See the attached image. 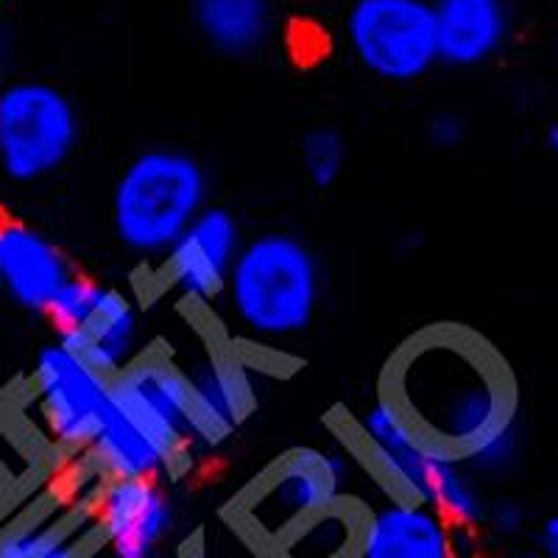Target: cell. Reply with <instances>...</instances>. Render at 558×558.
<instances>
[{
    "label": "cell",
    "mask_w": 558,
    "mask_h": 558,
    "mask_svg": "<svg viewBox=\"0 0 558 558\" xmlns=\"http://www.w3.org/2000/svg\"><path fill=\"white\" fill-rule=\"evenodd\" d=\"M377 397L425 445L477 477L506 475L520 461V383L472 324L430 322L408 332L383 363Z\"/></svg>",
    "instance_id": "obj_1"
},
{
    "label": "cell",
    "mask_w": 558,
    "mask_h": 558,
    "mask_svg": "<svg viewBox=\"0 0 558 558\" xmlns=\"http://www.w3.org/2000/svg\"><path fill=\"white\" fill-rule=\"evenodd\" d=\"M109 388L112 408L87 450L98 475L168 481L204 456L191 388L177 357L148 349Z\"/></svg>",
    "instance_id": "obj_2"
},
{
    "label": "cell",
    "mask_w": 558,
    "mask_h": 558,
    "mask_svg": "<svg viewBox=\"0 0 558 558\" xmlns=\"http://www.w3.org/2000/svg\"><path fill=\"white\" fill-rule=\"evenodd\" d=\"M322 302V260L291 229L248 235L218 299L227 330L254 349H279L305 336Z\"/></svg>",
    "instance_id": "obj_3"
},
{
    "label": "cell",
    "mask_w": 558,
    "mask_h": 558,
    "mask_svg": "<svg viewBox=\"0 0 558 558\" xmlns=\"http://www.w3.org/2000/svg\"><path fill=\"white\" fill-rule=\"evenodd\" d=\"M349 445L383 495L436 508L452 525L483 531L488 497L481 477L456 458L425 445L388 402L375 393L347 425Z\"/></svg>",
    "instance_id": "obj_4"
},
{
    "label": "cell",
    "mask_w": 558,
    "mask_h": 558,
    "mask_svg": "<svg viewBox=\"0 0 558 558\" xmlns=\"http://www.w3.org/2000/svg\"><path fill=\"white\" fill-rule=\"evenodd\" d=\"M361 477L368 475L349 441L336 438L291 447L257 472L238 495L232 506L235 531L268 553L299 525L324 514L336 502L355 497Z\"/></svg>",
    "instance_id": "obj_5"
},
{
    "label": "cell",
    "mask_w": 558,
    "mask_h": 558,
    "mask_svg": "<svg viewBox=\"0 0 558 558\" xmlns=\"http://www.w3.org/2000/svg\"><path fill=\"white\" fill-rule=\"evenodd\" d=\"M209 204V173L177 146L143 148L118 173L109 198L112 232L129 254L157 266Z\"/></svg>",
    "instance_id": "obj_6"
},
{
    "label": "cell",
    "mask_w": 558,
    "mask_h": 558,
    "mask_svg": "<svg viewBox=\"0 0 558 558\" xmlns=\"http://www.w3.org/2000/svg\"><path fill=\"white\" fill-rule=\"evenodd\" d=\"M82 143V112L48 78H7L0 84V179L34 184L53 177Z\"/></svg>",
    "instance_id": "obj_7"
},
{
    "label": "cell",
    "mask_w": 558,
    "mask_h": 558,
    "mask_svg": "<svg viewBox=\"0 0 558 558\" xmlns=\"http://www.w3.org/2000/svg\"><path fill=\"white\" fill-rule=\"evenodd\" d=\"M57 341L112 380L148 349L146 311L129 288L76 274L48 311Z\"/></svg>",
    "instance_id": "obj_8"
},
{
    "label": "cell",
    "mask_w": 558,
    "mask_h": 558,
    "mask_svg": "<svg viewBox=\"0 0 558 558\" xmlns=\"http://www.w3.org/2000/svg\"><path fill=\"white\" fill-rule=\"evenodd\" d=\"M343 43L368 76L413 84L438 64L430 0H352L343 14Z\"/></svg>",
    "instance_id": "obj_9"
},
{
    "label": "cell",
    "mask_w": 558,
    "mask_h": 558,
    "mask_svg": "<svg viewBox=\"0 0 558 558\" xmlns=\"http://www.w3.org/2000/svg\"><path fill=\"white\" fill-rule=\"evenodd\" d=\"M28 405L43 436L53 445L70 452H87L112 408V388L109 377L53 338L34 355Z\"/></svg>",
    "instance_id": "obj_10"
},
{
    "label": "cell",
    "mask_w": 558,
    "mask_h": 558,
    "mask_svg": "<svg viewBox=\"0 0 558 558\" xmlns=\"http://www.w3.org/2000/svg\"><path fill=\"white\" fill-rule=\"evenodd\" d=\"M89 539L109 558H168L179 506L166 481L101 477L87 500Z\"/></svg>",
    "instance_id": "obj_11"
},
{
    "label": "cell",
    "mask_w": 558,
    "mask_h": 558,
    "mask_svg": "<svg viewBox=\"0 0 558 558\" xmlns=\"http://www.w3.org/2000/svg\"><path fill=\"white\" fill-rule=\"evenodd\" d=\"M243 241L241 218L223 204L209 202L157 263L159 282L184 307L218 305Z\"/></svg>",
    "instance_id": "obj_12"
},
{
    "label": "cell",
    "mask_w": 558,
    "mask_h": 558,
    "mask_svg": "<svg viewBox=\"0 0 558 558\" xmlns=\"http://www.w3.org/2000/svg\"><path fill=\"white\" fill-rule=\"evenodd\" d=\"M187 377L204 452L227 445L257 411V377L254 368L227 347H202L191 357H177Z\"/></svg>",
    "instance_id": "obj_13"
},
{
    "label": "cell",
    "mask_w": 558,
    "mask_h": 558,
    "mask_svg": "<svg viewBox=\"0 0 558 558\" xmlns=\"http://www.w3.org/2000/svg\"><path fill=\"white\" fill-rule=\"evenodd\" d=\"M76 274L68 252L45 229L17 216L0 218V293L14 307L48 316Z\"/></svg>",
    "instance_id": "obj_14"
},
{
    "label": "cell",
    "mask_w": 558,
    "mask_h": 558,
    "mask_svg": "<svg viewBox=\"0 0 558 558\" xmlns=\"http://www.w3.org/2000/svg\"><path fill=\"white\" fill-rule=\"evenodd\" d=\"M456 525L436 508L383 495L363 502L355 558H456Z\"/></svg>",
    "instance_id": "obj_15"
},
{
    "label": "cell",
    "mask_w": 558,
    "mask_h": 558,
    "mask_svg": "<svg viewBox=\"0 0 558 558\" xmlns=\"http://www.w3.org/2000/svg\"><path fill=\"white\" fill-rule=\"evenodd\" d=\"M438 64L472 70L488 64L511 39V0H430Z\"/></svg>",
    "instance_id": "obj_16"
},
{
    "label": "cell",
    "mask_w": 558,
    "mask_h": 558,
    "mask_svg": "<svg viewBox=\"0 0 558 558\" xmlns=\"http://www.w3.org/2000/svg\"><path fill=\"white\" fill-rule=\"evenodd\" d=\"M191 23L209 51L223 59H252L277 37L274 0H187Z\"/></svg>",
    "instance_id": "obj_17"
},
{
    "label": "cell",
    "mask_w": 558,
    "mask_h": 558,
    "mask_svg": "<svg viewBox=\"0 0 558 558\" xmlns=\"http://www.w3.org/2000/svg\"><path fill=\"white\" fill-rule=\"evenodd\" d=\"M87 511H32L0 525V558H89Z\"/></svg>",
    "instance_id": "obj_18"
},
{
    "label": "cell",
    "mask_w": 558,
    "mask_h": 558,
    "mask_svg": "<svg viewBox=\"0 0 558 558\" xmlns=\"http://www.w3.org/2000/svg\"><path fill=\"white\" fill-rule=\"evenodd\" d=\"M363 500L349 497L279 539L266 558H355Z\"/></svg>",
    "instance_id": "obj_19"
},
{
    "label": "cell",
    "mask_w": 558,
    "mask_h": 558,
    "mask_svg": "<svg viewBox=\"0 0 558 558\" xmlns=\"http://www.w3.org/2000/svg\"><path fill=\"white\" fill-rule=\"evenodd\" d=\"M299 162L307 182L318 191H327L347 168V140L332 126H313L299 143Z\"/></svg>",
    "instance_id": "obj_20"
},
{
    "label": "cell",
    "mask_w": 558,
    "mask_h": 558,
    "mask_svg": "<svg viewBox=\"0 0 558 558\" xmlns=\"http://www.w3.org/2000/svg\"><path fill=\"white\" fill-rule=\"evenodd\" d=\"M466 137V121L463 114L452 112V109H441V112L430 114L427 121V140L436 148H456L461 146Z\"/></svg>",
    "instance_id": "obj_21"
},
{
    "label": "cell",
    "mask_w": 558,
    "mask_h": 558,
    "mask_svg": "<svg viewBox=\"0 0 558 558\" xmlns=\"http://www.w3.org/2000/svg\"><path fill=\"white\" fill-rule=\"evenodd\" d=\"M527 514L522 511L517 502L500 500V502H488L486 522H483V531H495L497 536H517V533L525 527Z\"/></svg>",
    "instance_id": "obj_22"
},
{
    "label": "cell",
    "mask_w": 558,
    "mask_h": 558,
    "mask_svg": "<svg viewBox=\"0 0 558 558\" xmlns=\"http://www.w3.org/2000/svg\"><path fill=\"white\" fill-rule=\"evenodd\" d=\"M171 558H246V553L235 550L232 545H218L216 539H196L193 545H184Z\"/></svg>",
    "instance_id": "obj_23"
},
{
    "label": "cell",
    "mask_w": 558,
    "mask_h": 558,
    "mask_svg": "<svg viewBox=\"0 0 558 558\" xmlns=\"http://www.w3.org/2000/svg\"><path fill=\"white\" fill-rule=\"evenodd\" d=\"M536 553L542 558H558V511L536 527Z\"/></svg>",
    "instance_id": "obj_24"
},
{
    "label": "cell",
    "mask_w": 558,
    "mask_h": 558,
    "mask_svg": "<svg viewBox=\"0 0 558 558\" xmlns=\"http://www.w3.org/2000/svg\"><path fill=\"white\" fill-rule=\"evenodd\" d=\"M3 70H7V34H3V23H0V84L7 82Z\"/></svg>",
    "instance_id": "obj_25"
},
{
    "label": "cell",
    "mask_w": 558,
    "mask_h": 558,
    "mask_svg": "<svg viewBox=\"0 0 558 558\" xmlns=\"http://www.w3.org/2000/svg\"><path fill=\"white\" fill-rule=\"evenodd\" d=\"M547 148H550L553 159H556L558 166V123H553V126L547 129Z\"/></svg>",
    "instance_id": "obj_26"
},
{
    "label": "cell",
    "mask_w": 558,
    "mask_h": 558,
    "mask_svg": "<svg viewBox=\"0 0 558 558\" xmlns=\"http://www.w3.org/2000/svg\"><path fill=\"white\" fill-rule=\"evenodd\" d=\"M495 558H542L539 553H511V556H495Z\"/></svg>",
    "instance_id": "obj_27"
},
{
    "label": "cell",
    "mask_w": 558,
    "mask_h": 558,
    "mask_svg": "<svg viewBox=\"0 0 558 558\" xmlns=\"http://www.w3.org/2000/svg\"><path fill=\"white\" fill-rule=\"evenodd\" d=\"M556 62H558V26H556Z\"/></svg>",
    "instance_id": "obj_28"
},
{
    "label": "cell",
    "mask_w": 558,
    "mask_h": 558,
    "mask_svg": "<svg viewBox=\"0 0 558 558\" xmlns=\"http://www.w3.org/2000/svg\"><path fill=\"white\" fill-rule=\"evenodd\" d=\"M0 296H3V293H0Z\"/></svg>",
    "instance_id": "obj_29"
}]
</instances>
